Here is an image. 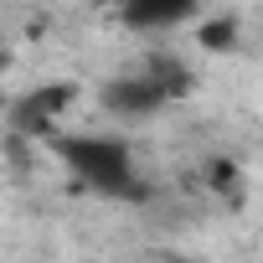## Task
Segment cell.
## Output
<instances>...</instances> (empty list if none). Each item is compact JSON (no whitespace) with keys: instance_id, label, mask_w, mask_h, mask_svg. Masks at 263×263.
I'll list each match as a JSON object with an SVG mask.
<instances>
[{"instance_id":"6da1fadb","label":"cell","mask_w":263,"mask_h":263,"mask_svg":"<svg viewBox=\"0 0 263 263\" xmlns=\"http://www.w3.org/2000/svg\"><path fill=\"white\" fill-rule=\"evenodd\" d=\"M52 150L67 165V176L93 196H108V201H140L145 196V181L135 171V150L119 135H57Z\"/></svg>"},{"instance_id":"7a4b0ae2","label":"cell","mask_w":263,"mask_h":263,"mask_svg":"<svg viewBox=\"0 0 263 263\" xmlns=\"http://www.w3.org/2000/svg\"><path fill=\"white\" fill-rule=\"evenodd\" d=\"M186 88V72H165V67H150V72H129V78H114L103 83V108L119 114V119H155L176 93Z\"/></svg>"},{"instance_id":"3957f363","label":"cell","mask_w":263,"mask_h":263,"mask_svg":"<svg viewBox=\"0 0 263 263\" xmlns=\"http://www.w3.org/2000/svg\"><path fill=\"white\" fill-rule=\"evenodd\" d=\"M201 0H119V21L129 31H176L196 21Z\"/></svg>"},{"instance_id":"277c9868","label":"cell","mask_w":263,"mask_h":263,"mask_svg":"<svg viewBox=\"0 0 263 263\" xmlns=\"http://www.w3.org/2000/svg\"><path fill=\"white\" fill-rule=\"evenodd\" d=\"M72 93H78L72 83H47V88H36V93L16 98V124H21V129H47V124H52V114H62Z\"/></svg>"},{"instance_id":"5b68a950","label":"cell","mask_w":263,"mask_h":263,"mask_svg":"<svg viewBox=\"0 0 263 263\" xmlns=\"http://www.w3.org/2000/svg\"><path fill=\"white\" fill-rule=\"evenodd\" d=\"M201 42H206V47H227V42H232V21H222V26H206V31H201Z\"/></svg>"}]
</instances>
